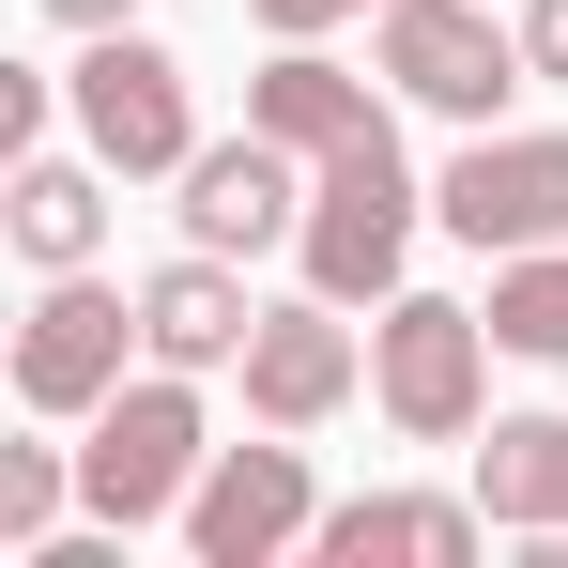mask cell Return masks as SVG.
Segmentation results:
<instances>
[{
  "label": "cell",
  "instance_id": "obj_1",
  "mask_svg": "<svg viewBox=\"0 0 568 568\" xmlns=\"http://www.w3.org/2000/svg\"><path fill=\"white\" fill-rule=\"evenodd\" d=\"M200 462H215V446H200V369L108 384L93 415H78V507L123 523V538H139V523H170V507L200 491Z\"/></svg>",
  "mask_w": 568,
  "mask_h": 568
},
{
  "label": "cell",
  "instance_id": "obj_2",
  "mask_svg": "<svg viewBox=\"0 0 568 568\" xmlns=\"http://www.w3.org/2000/svg\"><path fill=\"white\" fill-rule=\"evenodd\" d=\"M307 292H338V307H369V292H399V262H415V170H399V123H369V139H338L323 170H307Z\"/></svg>",
  "mask_w": 568,
  "mask_h": 568
},
{
  "label": "cell",
  "instance_id": "obj_3",
  "mask_svg": "<svg viewBox=\"0 0 568 568\" xmlns=\"http://www.w3.org/2000/svg\"><path fill=\"white\" fill-rule=\"evenodd\" d=\"M62 93H78V139H93L123 185H185V154H200V93H185V62H170L139 16L78 47V78H62Z\"/></svg>",
  "mask_w": 568,
  "mask_h": 568
},
{
  "label": "cell",
  "instance_id": "obj_4",
  "mask_svg": "<svg viewBox=\"0 0 568 568\" xmlns=\"http://www.w3.org/2000/svg\"><path fill=\"white\" fill-rule=\"evenodd\" d=\"M491 354H507L491 307H462V292H384V323H369V399L415 430V446H462Z\"/></svg>",
  "mask_w": 568,
  "mask_h": 568
},
{
  "label": "cell",
  "instance_id": "obj_5",
  "mask_svg": "<svg viewBox=\"0 0 568 568\" xmlns=\"http://www.w3.org/2000/svg\"><path fill=\"white\" fill-rule=\"evenodd\" d=\"M430 215L462 231L476 262L568 246V139H538V123H476L462 154H446V185H430Z\"/></svg>",
  "mask_w": 568,
  "mask_h": 568
},
{
  "label": "cell",
  "instance_id": "obj_6",
  "mask_svg": "<svg viewBox=\"0 0 568 568\" xmlns=\"http://www.w3.org/2000/svg\"><path fill=\"white\" fill-rule=\"evenodd\" d=\"M384 78L446 123H491L538 62H523V16H491V0H384Z\"/></svg>",
  "mask_w": 568,
  "mask_h": 568
},
{
  "label": "cell",
  "instance_id": "obj_7",
  "mask_svg": "<svg viewBox=\"0 0 568 568\" xmlns=\"http://www.w3.org/2000/svg\"><path fill=\"white\" fill-rule=\"evenodd\" d=\"M307 523H323V491H307V446H215L200 462V491H185V554L200 568H277V554H307Z\"/></svg>",
  "mask_w": 568,
  "mask_h": 568
},
{
  "label": "cell",
  "instance_id": "obj_8",
  "mask_svg": "<svg viewBox=\"0 0 568 568\" xmlns=\"http://www.w3.org/2000/svg\"><path fill=\"white\" fill-rule=\"evenodd\" d=\"M123 354H139V292H108L78 262V277L31 292V323H16V399L31 415H93L108 384H123Z\"/></svg>",
  "mask_w": 568,
  "mask_h": 568
},
{
  "label": "cell",
  "instance_id": "obj_9",
  "mask_svg": "<svg viewBox=\"0 0 568 568\" xmlns=\"http://www.w3.org/2000/svg\"><path fill=\"white\" fill-rule=\"evenodd\" d=\"M292 231H307V154L292 139L246 123V139H200L185 154V246H231L246 262V246H292Z\"/></svg>",
  "mask_w": 568,
  "mask_h": 568
},
{
  "label": "cell",
  "instance_id": "obj_10",
  "mask_svg": "<svg viewBox=\"0 0 568 568\" xmlns=\"http://www.w3.org/2000/svg\"><path fill=\"white\" fill-rule=\"evenodd\" d=\"M354 384H369V354H354L338 292H307V307H262V323H246V415H262V430H323Z\"/></svg>",
  "mask_w": 568,
  "mask_h": 568
},
{
  "label": "cell",
  "instance_id": "obj_11",
  "mask_svg": "<svg viewBox=\"0 0 568 568\" xmlns=\"http://www.w3.org/2000/svg\"><path fill=\"white\" fill-rule=\"evenodd\" d=\"M246 277H231V246H185V262H154L139 277V354L154 369H246Z\"/></svg>",
  "mask_w": 568,
  "mask_h": 568
},
{
  "label": "cell",
  "instance_id": "obj_12",
  "mask_svg": "<svg viewBox=\"0 0 568 568\" xmlns=\"http://www.w3.org/2000/svg\"><path fill=\"white\" fill-rule=\"evenodd\" d=\"M476 523H491V507H462V491H354V507L307 523V554L323 568H462Z\"/></svg>",
  "mask_w": 568,
  "mask_h": 568
},
{
  "label": "cell",
  "instance_id": "obj_13",
  "mask_svg": "<svg viewBox=\"0 0 568 568\" xmlns=\"http://www.w3.org/2000/svg\"><path fill=\"white\" fill-rule=\"evenodd\" d=\"M246 123H262V139H292V154H307V170H323V154H338V139H369L384 108H369V78H338V62H323V47H277V62H262V78H246Z\"/></svg>",
  "mask_w": 568,
  "mask_h": 568
},
{
  "label": "cell",
  "instance_id": "obj_14",
  "mask_svg": "<svg viewBox=\"0 0 568 568\" xmlns=\"http://www.w3.org/2000/svg\"><path fill=\"white\" fill-rule=\"evenodd\" d=\"M108 170V154H93ZM78 170V154H16V200H0V231H16V262H47V277H78L108 246V185Z\"/></svg>",
  "mask_w": 568,
  "mask_h": 568
},
{
  "label": "cell",
  "instance_id": "obj_15",
  "mask_svg": "<svg viewBox=\"0 0 568 568\" xmlns=\"http://www.w3.org/2000/svg\"><path fill=\"white\" fill-rule=\"evenodd\" d=\"M476 507L523 523V538H568V415H491V446H476Z\"/></svg>",
  "mask_w": 568,
  "mask_h": 568
},
{
  "label": "cell",
  "instance_id": "obj_16",
  "mask_svg": "<svg viewBox=\"0 0 568 568\" xmlns=\"http://www.w3.org/2000/svg\"><path fill=\"white\" fill-rule=\"evenodd\" d=\"M491 338H507V354H538V369H568V246L491 262Z\"/></svg>",
  "mask_w": 568,
  "mask_h": 568
},
{
  "label": "cell",
  "instance_id": "obj_17",
  "mask_svg": "<svg viewBox=\"0 0 568 568\" xmlns=\"http://www.w3.org/2000/svg\"><path fill=\"white\" fill-rule=\"evenodd\" d=\"M62 507H78V462H62V446H0V538H16V554L62 538Z\"/></svg>",
  "mask_w": 568,
  "mask_h": 568
},
{
  "label": "cell",
  "instance_id": "obj_18",
  "mask_svg": "<svg viewBox=\"0 0 568 568\" xmlns=\"http://www.w3.org/2000/svg\"><path fill=\"white\" fill-rule=\"evenodd\" d=\"M246 16H262L277 47H323V31H338V16H369V0H246Z\"/></svg>",
  "mask_w": 568,
  "mask_h": 568
},
{
  "label": "cell",
  "instance_id": "obj_19",
  "mask_svg": "<svg viewBox=\"0 0 568 568\" xmlns=\"http://www.w3.org/2000/svg\"><path fill=\"white\" fill-rule=\"evenodd\" d=\"M0 154H47V78H0Z\"/></svg>",
  "mask_w": 568,
  "mask_h": 568
},
{
  "label": "cell",
  "instance_id": "obj_20",
  "mask_svg": "<svg viewBox=\"0 0 568 568\" xmlns=\"http://www.w3.org/2000/svg\"><path fill=\"white\" fill-rule=\"evenodd\" d=\"M523 62H538V78H568V0H523Z\"/></svg>",
  "mask_w": 568,
  "mask_h": 568
},
{
  "label": "cell",
  "instance_id": "obj_21",
  "mask_svg": "<svg viewBox=\"0 0 568 568\" xmlns=\"http://www.w3.org/2000/svg\"><path fill=\"white\" fill-rule=\"evenodd\" d=\"M47 16H62V31H123L139 0H47Z\"/></svg>",
  "mask_w": 568,
  "mask_h": 568
}]
</instances>
